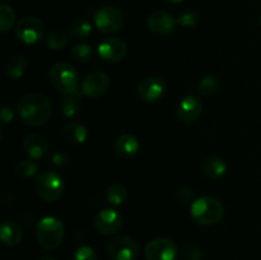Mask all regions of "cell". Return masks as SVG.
<instances>
[{
    "instance_id": "obj_1",
    "label": "cell",
    "mask_w": 261,
    "mask_h": 260,
    "mask_svg": "<svg viewBox=\"0 0 261 260\" xmlns=\"http://www.w3.org/2000/svg\"><path fill=\"white\" fill-rule=\"evenodd\" d=\"M18 114L24 124L35 127L41 126L50 120L53 106L45 94L30 93L18 103Z\"/></svg>"
},
{
    "instance_id": "obj_2",
    "label": "cell",
    "mask_w": 261,
    "mask_h": 260,
    "mask_svg": "<svg viewBox=\"0 0 261 260\" xmlns=\"http://www.w3.org/2000/svg\"><path fill=\"white\" fill-rule=\"evenodd\" d=\"M190 214L194 222L200 226H213L223 218L224 206L213 196H200L191 203Z\"/></svg>"
},
{
    "instance_id": "obj_3",
    "label": "cell",
    "mask_w": 261,
    "mask_h": 260,
    "mask_svg": "<svg viewBox=\"0 0 261 260\" xmlns=\"http://www.w3.org/2000/svg\"><path fill=\"white\" fill-rule=\"evenodd\" d=\"M65 235L64 223L56 217H43L36 226V237L43 249L54 250L63 242Z\"/></svg>"
},
{
    "instance_id": "obj_4",
    "label": "cell",
    "mask_w": 261,
    "mask_h": 260,
    "mask_svg": "<svg viewBox=\"0 0 261 260\" xmlns=\"http://www.w3.org/2000/svg\"><path fill=\"white\" fill-rule=\"evenodd\" d=\"M36 191L42 200L54 203L63 196L64 180L54 171H43L36 177Z\"/></svg>"
},
{
    "instance_id": "obj_5",
    "label": "cell",
    "mask_w": 261,
    "mask_h": 260,
    "mask_svg": "<svg viewBox=\"0 0 261 260\" xmlns=\"http://www.w3.org/2000/svg\"><path fill=\"white\" fill-rule=\"evenodd\" d=\"M48 78H50L51 84L60 93L78 88L79 74L76 69L69 63L59 61V63L53 64L48 70Z\"/></svg>"
},
{
    "instance_id": "obj_6",
    "label": "cell",
    "mask_w": 261,
    "mask_h": 260,
    "mask_svg": "<svg viewBox=\"0 0 261 260\" xmlns=\"http://www.w3.org/2000/svg\"><path fill=\"white\" fill-rule=\"evenodd\" d=\"M94 25L102 33H106V35L115 33L124 25V14L119 8L107 5L96 12Z\"/></svg>"
},
{
    "instance_id": "obj_7",
    "label": "cell",
    "mask_w": 261,
    "mask_h": 260,
    "mask_svg": "<svg viewBox=\"0 0 261 260\" xmlns=\"http://www.w3.org/2000/svg\"><path fill=\"white\" fill-rule=\"evenodd\" d=\"M107 252L112 260H137L139 256V246L132 237L119 235L109 241Z\"/></svg>"
},
{
    "instance_id": "obj_8",
    "label": "cell",
    "mask_w": 261,
    "mask_h": 260,
    "mask_svg": "<svg viewBox=\"0 0 261 260\" xmlns=\"http://www.w3.org/2000/svg\"><path fill=\"white\" fill-rule=\"evenodd\" d=\"M144 254L147 260H176L178 247L172 240L158 237L145 245Z\"/></svg>"
},
{
    "instance_id": "obj_9",
    "label": "cell",
    "mask_w": 261,
    "mask_h": 260,
    "mask_svg": "<svg viewBox=\"0 0 261 260\" xmlns=\"http://www.w3.org/2000/svg\"><path fill=\"white\" fill-rule=\"evenodd\" d=\"M43 33H45V25L41 19L36 17L22 18L15 27L17 38L27 45L38 42L43 37Z\"/></svg>"
},
{
    "instance_id": "obj_10",
    "label": "cell",
    "mask_w": 261,
    "mask_h": 260,
    "mask_svg": "<svg viewBox=\"0 0 261 260\" xmlns=\"http://www.w3.org/2000/svg\"><path fill=\"white\" fill-rule=\"evenodd\" d=\"M110 83V76L105 71H92L82 82V94L88 98H98L106 93Z\"/></svg>"
},
{
    "instance_id": "obj_11",
    "label": "cell",
    "mask_w": 261,
    "mask_h": 260,
    "mask_svg": "<svg viewBox=\"0 0 261 260\" xmlns=\"http://www.w3.org/2000/svg\"><path fill=\"white\" fill-rule=\"evenodd\" d=\"M167 91V84L160 76H148L138 86V96L145 102H157Z\"/></svg>"
},
{
    "instance_id": "obj_12",
    "label": "cell",
    "mask_w": 261,
    "mask_h": 260,
    "mask_svg": "<svg viewBox=\"0 0 261 260\" xmlns=\"http://www.w3.org/2000/svg\"><path fill=\"white\" fill-rule=\"evenodd\" d=\"M99 58L107 63H116L122 60L127 53V46L125 41L117 37H107L99 42L98 48Z\"/></svg>"
},
{
    "instance_id": "obj_13",
    "label": "cell",
    "mask_w": 261,
    "mask_h": 260,
    "mask_svg": "<svg viewBox=\"0 0 261 260\" xmlns=\"http://www.w3.org/2000/svg\"><path fill=\"white\" fill-rule=\"evenodd\" d=\"M96 229L102 235H114L122 227V216L111 208L103 209L97 214L94 219Z\"/></svg>"
},
{
    "instance_id": "obj_14",
    "label": "cell",
    "mask_w": 261,
    "mask_h": 260,
    "mask_svg": "<svg viewBox=\"0 0 261 260\" xmlns=\"http://www.w3.org/2000/svg\"><path fill=\"white\" fill-rule=\"evenodd\" d=\"M148 27L158 36H168L175 31L177 20L166 10H154L148 17Z\"/></svg>"
},
{
    "instance_id": "obj_15",
    "label": "cell",
    "mask_w": 261,
    "mask_h": 260,
    "mask_svg": "<svg viewBox=\"0 0 261 260\" xmlns=\"http://www.w3.org/2000/svg\"><path fill=\"white\" fill-rule=\"evenodd\" d=\"M203 111V103L199 98L194 96H186L181 99L177 106V119L184 124H194L200 117Z\"/></svg>"
},
{
    "instance_id": "obj_16",
    "label": "cell",
    "mask_w": 261,
    "mask_h": 260,
    "mask_svg": "<svg viewBox=\"0 0 261 260\" xmlns=\"http://www.w3.org/2000/svg\"><path fill=\"white\" fill-rule=\"evenodd\" d=\"M23 148L25 153L30 155L32 160H40L46 157L50 152V143L43 135L32 133L28 134L23 140Z\"/></svg>"
},
{
    "instance_id": "obj_17",
    "label": "cell",
    "mask_w": 261,
    "mask_h": 260,
    "mask_svg": "<svg viewBox=\"0 0 261 260\" xmlns=\"http://www.w3.org/2000/svg\"><path fill=\"white\" fill-rule=\"evenodd\" d=\"M115 152L117 155H120L121 158L125 160H129L137 155V153L139 152V140L132 134H122L115 140L114 143Z\"/></svg>"
},
{
    "instance_id": "obj_18",
    "label": "cell",
    "mask_w": 261,
    "mask_h": 260,
    "mask_svg": "<svg viewBox=\"0 0 261 260\" xmlns=\"http://www.w3.org/2000/svg\"><path fill=\"white\" fill-rule=\"evenodd\" d=\"M81 88H74L70 91H66L61 93V111L64 116L73 117L78 114L79 107H81V98H82Z\"/></svg>"
},
{
    "instance_id": "obj_19",
    "label": "cell",
    "mask_w": 261,
    "mask_h": 260,
    "mask_svg": "<svg viewBox=\"0 0 261 260\" xmlns=\"http://www.w3.org/2000/svg\"><path fill=\"white\" fill-rule=\"evenodd\" d=\"M201 171L204 175L208 176L209 178L213 180H218V178L223 177L227 172V165L222 158L214 157V155H209L201 161Z\"/></svg>"
},
{
    "instance_id": "obj_20",
    "label": "cell",
    "mask_w": 261,
    "mask_h": 260,
    "mask_svg": "<svg viewBox=\"0 0 261 260\" xmlns=\"http://www.w3.org/2000/svg\"><path fill=\"white\" fill-rule=\"evenodd\" d=\"M22 228L14 221H4L0 227V240L7 246H15L22 241Z\"/></svg>"
},
{
    "instance_id": "obj_21",
    "label": "cell",
    "mask_w": 261,
    "mask_h": 260,
    "mask_svg": "<svg viewBox=\"0 0 261 260\" xmlns=\"http://www.w3.org/2000/svg\"><path fill=\"white\" fill-rule=\"evenodd\" d=\"M61 135L64 139L71 144H81L84 143L88 138V130L84 125L79 122H69L61 130Z\"/></svg>"
},
{
    "instance_id": "obj_22",
    "label": "cell",
    "mask_w": 261,
    "mask_h": 260,
    "mask_svg": "<svg viewBox=\"0 0 261 260\" xmlns=\"http://www.w3.org/2000/svg\"><path fill=\"white\" fill-rule=\"evenodd\" d=\"M28 66L27 59L23 55H13L5 64V74L10 79H18L25 73Z\"/></svg>"
},
{
    "instance_id": "obj_23",
    "label": "cell",
    "mask_w": 261,
    "mask_h": 260,
    "mask_svg": "<svg viewBox=\"0 0 261 260\" xmlns=\"http://www.w3.org/2000/svg\"><path fill=\"white\" fill-rule=\"evenodd\" d=\"M127 198V189L124 184L114 183L106 190V199L112 205H121Z\"/></svg>"
},
{
    "instance_id": "obj_24",
    "label": "cell",
    "mask_w": 261,
    "mask_h": 260,
    "mask_svg": "<svg viewBox=\"0 0 261 260\" xmlns=\"http://www.w3.org/2000/svg\"><path fill=\"white\" fill-rule=\"evenodd\" d=\"M92 33V24L86 19H76L69 27V35L74 40H86L91 36Z\"/></svg>"
},
{
    "instance_id": "obj_25",
    "label": "cell",
    "mask_w": 261,
    "mask_h": 260,
    "mask_svg": "<svg viewBox=\"0 0 261 260\" xmlns=\"http://www.w3.org/2000/svg\"><path fill=\"white\" fill-rule=\"evenodd\" d=\"M221 88V82L217 76L214 75H206L201 78V81L198 84V93L200 96L208 97L213 96L214 93L219 91Z\"/></svg>"
},
{
    "instance_id": "obj_26",
    "label": "cell",
    "mask_w": 261,
    "mask_h": 260,
    "mask_svg": "<svg viewBox=\"0 0 261 260\" xmlns=\"http://www.w3.org/2000/svg\"><path fill=\"white\" fill-rule=\"evenodd\" d=\"M15 23V12L10 5L3 3L0 5V32L5 33Z\"/></svg>"
},
{
    "instance_id": "obj_27",
    "label": "cell",
    "mask_w": 261,
    "mask_h": 260,
    "mask_svg": "<svg viewBox=\"0 0 261 260\" xmlns=\"http://www.w3.org/2000/svg\"><path fill=\"white\" fill-rule=\"evenodd\" d=\"M68 35L60 30H55L53 32L48 33L47 38H46V46L50 50H61L68 45Z\"/></svg>"
},
{
    "instance_id": "obj_28",
    "label": "cell",
    "mask_w": 261,
    "mask_h": 260,
    "mask_svg": "<svg viewBox=\"0 0 261 260\" xmlns=\"http://www.w3.org/2000/svg\"><path fill=\"white\" fill-rule=\"evenodd\" d=\"M38 171V165L33 161L30 160H22L15 165L14 172L18 177L20 178H28L32 177L37 173Z\"/></svg>"
},
{
    "instance_id": "obj_29",
    "label": "cell",
    "mask_w": 261,
    "mask_h": 260,
    "mask_svg": "<svg viewBox=\"0 0 261 260\" xmlns=\"http://www.w3.org/2000/svg\"><path fill=\"white\" fill-rule=\"evenodd\" d=\"M71 55H73L74 60L78 61V63H87L93 55V50H92V46L89 43H76L71 48Z\"/></svg>"
},
{
    "instance_id": "obj_30",
    "label": "cell",
    "mask_w": 261,
    "mask_h": 260,
    "mask_svg": "<svg viewBox=\"0 0 261 260\" xmlns=\"http://www.w3.org/2000/svg\"><path fill=\"white\" fill-rule=\"evenodd\" d=\"M177 23L182 27H194V25L198 24L199 22V14L196 10L194 9H186L184 12L180 13V15L177 17Z\"/></svg>"
},
{
    "instance_id": "obj_31",
    "label": "cell",
    "mask_w": 261,
    "mask_h": 260,
    "mask_svg": "<svg viewBox=\"0 0 261 260\" xmlns=\"http://www.w3.org/2000/svg\"><path fill=\"white\" fill-rule=\"evenodd\" d=\"M182 255L185 260H201L204 257V251L194 244H185L182 246Z\"/></svg>"
},
{
    "instance_id": "obj_32",
    "label": "cell",
    "mask_w": 261,
    "mask_h": 260,
    "mask_svg": "<svg viewBox=\"0 0 261 260\" xmlns=\"http://www.w3.org/2000/svg\"><path fill=\"white\" fill-rule=\"evenodd\" d=\"M71 260H97V254L91 246L83 245L74 251Z\"/></svg>"
},
{
    "instance_id": "obj_33",
    "label": "cell",
    "mask_w": 261,
    "mask_h": 260,
    "mask_svg": "<svg viewBox=\"0 0 261 260\" xmlns=\"http://www.w3.org/2000/svg\"><path fill=\"white\" fill-rule=\"evenodd\" d=\"M193 195H194L193 190H191V189L189 188V186H182V188H181L180 190H178V193H177L178 199H180V200L182 201V203H188V201H194L193 200Z\"/></svg>"
},
{
    "instance_id": "obj_34",
    "label": "cell",
    "mask_w": 261,
    "mask_h": 260,
    "mask_svg": "<svg viewBox=\"0 0 261 260\" xmlns=\"http://www.w3.org/2000/svg\"><path fill=\"white\" fill-rule=\"evenodd\" d=\"M14 119V112L10 107H3L2 112H0V120H2L3 124H9Z\"/></svg>"
},
{
    "instance_id": "obj_35",
    "label": "cell",
    "mask_w": 261,
    "mask_h": 260,
    "mask_svg": "<svg viewBox=\"0 0 261 260\" xmlns=\"http://www.w3.org/2000/svg\"><path fill=\"white\" fill-rule=\"evenodd\" d=\"M53 162H54V165L59 166V167H60V166L63 167V166L68 165L70 161H69V157L65 154V153L59 152V153H55V154L53 155Z\"/></svg>"
},
{
    "instance_id": "obj_36",
    "label": "cell",
    "mask_w": 261,
    "mask_h": 260,
    "mask_svg": "<svg viewBox=\"0 0 261 260\" xmlns=\"http://www.w3.org/2000/svg\"><path fill=\"white\" fill-rule=\"evenodd\" d=\"M19 219H20V221H22L23 223H24L27 227L32 226L33 222H35V218H33L32 214H30V217H28V218H25L24 213H22V214H20V216H19Z\"/></svg>"
},
{
    "instance_id": "obj_37",
    "label": "cell",
    "mask_w": 261,
    "mask_h": 260,
    "mask_svg": "<svg viewBox=\"0 0 261 260\" xmlns=\"http://www.w3.org/2000/svg\"><path fill=\"white\" fill-rule=\"evenodd\" d=\"M40 260H56L55 256H51V255H43Z\"/></svg>"
},
{
    "instance_id": "obj_38",
    "label": "cell",
    "mask_w": 261,
    "mask_h": 260,
    "mask_svg": "<svg viewBox=\"0 0 261 260\" xmlns=\"http://www.w3.org/2000/svg\"><path fill=\"white\" fill-rule=\"evenodd\" d=\"M167 3H171V4H180V3H182L184 0H166Z\"/></svg>"
},
{
    "instance_id": "obj_39",
    "label": "cell",
    "mask_w": 261,
    "mask_h": 260,
    "mask_svg": "<svg viewBox=\"0 0 261 260\" xmlns=\"http://www.w3.org/2000/svg\"><path fill=\"white\" fill-rule=\"evenodd\" d=\"M260 25H261V15H260Z\"/></svg>"
}]
</instances>
